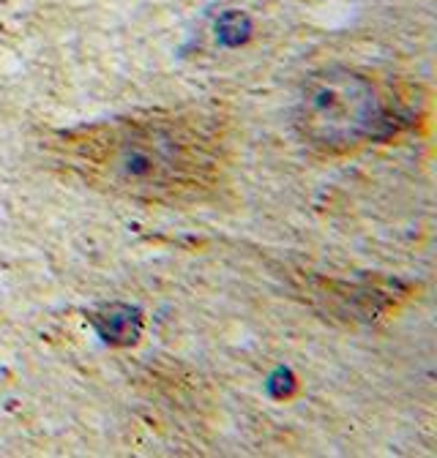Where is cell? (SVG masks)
I'll return each mask as SVG.
<instances>
[{"label": "cell", "mask_w": 437, "mask_h": 458, "mask_svg": "<svg viewBox=\"0 0 437 458\" xmlns=\"http://www.w3.org/2000/svg\"><path fill=\"white\" fill-rule=\"evenodd\" d=\"M52 158L82 183L145 205L202 202L227 169L225 129L197 112H145L58 131Z\"/></svg>", "instance_id": "1"}, {"label": "cell", "mask_w": 437, "mask_h": 458, "mask_svg": "<svg viewBox=\"0 0 437 458\" xmlns=\"http://www.w3.org/2000/svg\"><path fill=\"white\" fill-rule=\"evenodd\" d=\"M293 123L298 137L322 153H345L394 131L391 114L372 80L345 69L322 72L304 82Z\"/></svg>", "instance_id": "2"}, {"label": "cell", "mask_w": 437, "mask_h": 458, "mask_svg": "<svg viewBox=\"0 0 437 458\" xmlns=\"http://www.w3.org/2000/svg\"><path fill=\"white\" fill-rule=\"evenodd\" d=\"M90 319L107 344H134L142 330V317L132 306H107Z\"/></svg>", "instance_id": "3"}]
</instances>
